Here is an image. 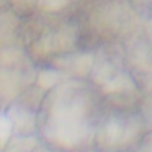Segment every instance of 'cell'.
<instances>
[{
    "label": "cell",
    "mask_w": 152,
    "mask_h": 152,
    "mask_svg": "<svg viewBox=\"0 0 152 152\" xmlns=\"http://www.w3.org/2000/svg\"><path fill=\"white\" fill-rule=\"evenodd\" d=\"M141 122L137 115L112 116L99 132V144L109 151L127 148L138 139Z\"/></svg>",
    "instance_id": "1"
},
{
    "label": "cell",
    "mask_w": 152,
    "mask_h": 152,
    "mask_svg": "<svg viewBox=\"0 0 152 152\" xmlns=\"http://www.w3.org/2000/svg\"><path fill=\"white\" fill-rule=\"evenodd\" d=\"M33 70L27 57L18 49L7 46L0 50V89H17L31 82Z\"/></svg>",
    "instance_id": "2"
},
{
    "label": "cell",
    "mask_w": 152,
    "mask_h": 152,
    "mask_svg": "<svg viewBox=\"0 0 152 152\" xmlns=\"http://www.w3.org/2000/svg\"><path fill=\"white\" fill-rule=\"evenodd\" d=\"M75 36V27L70 24H64L56 31L43 37L37 44V50L43 53H49L69 49L74 44Z\"/></svg>",
    "instance_id": "3"
},
{
    "label": "cell",
    "mask_w": 152,
    "mask_h": 152,
    "mask_svg": "<svg viewBox=\"0 0 152 152\" xmlns=\"http://www.w3.org/2000/svg\"><path fill=\"white\" fill-rule=\"evenodd\" d=\"M53 64L56 65V68L61 69L64 72L77 76H84L91 70L94 58L90 53L66 55L63 57H56L53 59Z\"/></svg>",
    "instance_id": "4"
},
{
    "label": "cell",
    "mask_w": 152,
    "mask_h": 152,
    "mask_svg": "<svg viewBox=\"0 0 152 152\" xmlns=\"http://www.w3.org/2000/svg\"><path fill=\"white\" fill-rule=\"evenodd\" d=\"M19 27V20L12 12H0V42L8 43L13 39Z\"/></svg>",
    "instance_id": "5"
},
{
    "label": "cell",
    "mask_w": 152,
    "mask_h": 152,
    "mask_svg": "<svg viewBox=\"0 0 152 152\" xmlns=\"http://www.w3.org/2000/svg\"><path fill=\"white\" fill-rule=\"evenodd\" d=\"M63 78L62 71L56 70H42L38 74V84L42 88H51Z\"/></svg>",
    "instance_id": "6"
},
{
    "label": "cell",
    "mask_w": 152,
    "mask_h": 152,
    "mask_svg": "<svg viewBox=\"0 0 152 152\" xmlns=\"http://www.w3.org/2000/svg\"><path fill=\"white\" fill-rule=\"evenodd\" d=\"M72 1H75V0H42L40 8L45 12L53 13V12H58V11L65 8Z\"/></svg>",
    "instance_id": "7"
},
{
    "label": "cell",
    "mask_w": 152,
    "mask_h": 152,
    "mask_svg": "<svg viewBox=\"0 0 152 152\" xmlns=\"http://www.w3.org/2000/svg\"><path fill=\"white\" fill-rule=\"evenodd\" d=\"M10 131L11 121L5 116H0V147H2L6 144L7 138L10 135Z\"/></svg>",
    "instance_id": "8"
},
{
    "label": "cell",
    "mask_w": 152,
    "mask_h": 152,
    "mask_svg": "<svg viewBox=\"0 0 152 152\" xmlns=\"http://www.w3.org/2000/svg\"><path fill=\"white\" fill-rule=\"evenodd\" d=\"M12 2L18 8L27 10V8H32V7H40L42 0H12Z\"/></svg>",
    "instance_id": "9"
},
{
    "label": "cell",
    "mask_w": 152,
    "mask_h": 152,
    "mask_svg": "<svg viewBox=\"0 0 152 152\" xmlns=\"http://www.w3.org/2000/svg\"><path fill=\"white\" fill-rule=\"evenodd\" d=\"M135 152H152V133H148L142 138V141Z\"/></svg>",
    "instance_id": "10"
}]
</instances>
